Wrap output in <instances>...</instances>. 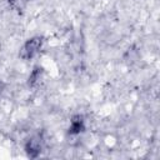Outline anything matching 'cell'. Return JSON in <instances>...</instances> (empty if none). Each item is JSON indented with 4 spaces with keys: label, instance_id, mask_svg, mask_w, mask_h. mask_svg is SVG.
Here are the masks:
<instances>
[{
    "label": "cell",
    "instance_id": "6da1fadb",
    "mask_svg": "<svg viewBox=\"0 0 160 160\" xmlns=\"http://www.w3.org/2000/svg\"><path fill=\"white\" fill-rule=\"evenodd\" d=\"M40 44H41L40 39H31L30 41H28V42L24 45V48H22L21 58H24V59L32 58V56L36 54V51L39 50Z\"/></svg>",
    "mask_w": 160,
    "mask_h": 160
},
{
    "label": "cell",
    "instance_id": "7a4b0ae2",
    "mask_svg": "<svg viewBox=\"0 0 160 160\" xmlns=\"http://www.w3.org/2000/svg\"><path fill=\"white\" fill-rule=\"evenodd\" d=\"M81 129H82V121H81V120H74V121L71 122V128H70L71 132H74V134L80 132Z\"/></svg>",
    "mask_w": 160,
    "mask_h": 160
}]
</instances>
